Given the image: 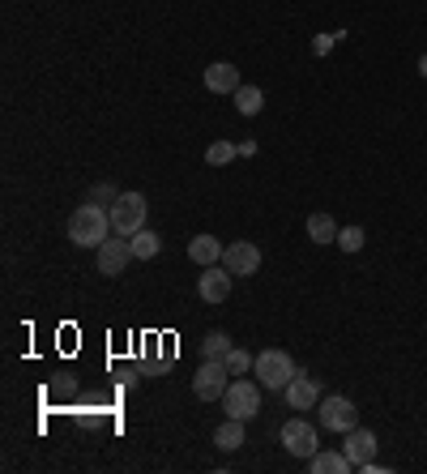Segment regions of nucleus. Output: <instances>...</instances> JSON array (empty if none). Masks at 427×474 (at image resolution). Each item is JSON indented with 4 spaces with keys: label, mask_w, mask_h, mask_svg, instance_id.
I'll return each mask as SVG.
<instances>
[{
    "label": "nucleus",
    "mask_w": 427,
    "mask_h": 474,
    "mask_svg": "<svg viewBox=\"0 0 427 474\" xmlns=\"http://www.w3.org/2000/svg\"><path fill=\"white\" fill-rule=\"evenodd\" d=\"M227 385H231V368H227V359H205L193 376V394L201 402H218V397L227 394Z\"/></svg>",
    "instance_id": "7ed1b4c3"
},
{
    "label": "nucleus",
    "mask_w": 427,
    "mask_h": 474,
    "mask_svg": "<svg viewBox=\"0 0 427 474\" xmlns=\"http://www.w3.org/2000/svg\"><path fill=\"white\" fill-rule=\"evenodd\" d=\"M116 197H120V193L112 188V184H98V188H95V197H90V201L98 205V201H116Z\"/></svg>",
    "instance_id": "b1692460"
},
{
    "label": "nucleus",
    "mask_w": 427,
    "mask_h": 474,
    "mask_svg": "<svg viewBox=\"0 0 427 474\" xmlns=\"http://www.w3.org/2000/svg\"><path fill=\"white\" fill-rule=\"evenodd\" d=\"M107 236H112V214H107L103 205L86 201V205L73 210V218H69V239H73L78 248H98Z\"/></svg>",
    "instance_id": "f257e3e1"
},
{
    "label": "nucleus",
    "mask_w": 427,
    "mask_h": 474,
    "mask_svg": "<svg viewBox=\"0 0 427 474\" xmlns=\"http://www.w3.org/2000/svg\"><path fill=\"white\" fill-rule=\"evenodd\" d=\"M188 257H193L201 270H205V265H218V261H222V244L214 236H197V239H188Z\"/></svg>",
    "instance_id": "2eb2a0df"
},
{
    "label": "nucleus",
    "mask_w": 427,
    "mask_h": 474,
    "mask_svg": "<svg viewBox=\"0 0 427 474\" xmlns=\"http://www.w3.org/2000/svg\"><path fill=\"white\" fill-rule=\"evenodd\" d=\"M364 227H342V231H338V248H342V253H359V248H364Z\"/></svg>",
    "instance_id": "5701e85b"
},
{
    "label": "nucleus",
    "mask_w": 427,
    "mask_h": 474,
    "mask_svg": "<svg viewBox=\"0 0 427 474\" xmlns=\"http://www.w3.org/2000/svg\"><path fill=\"white\" fill-rule=\"evenodd\" d=\"M222 359H227V368H231V376H244V372H248V368H253V363H256V359L248 355L244 346H231V351H227V355H222Z\"/></svg>",
    "instance_id": "4be33fe9"
},
{
    "label": "nucleus",
    "mask_w": 427,
    "mask_h": 474,
    "mask_svg": "<svg viewBox=\"0 0 427 474\" xmlns=\"http://www.w3.org/2000/svg\"><path fill=\"white\" fill-rule=\"evenodd\" d=\"M214 445H218L222 453H235V449L244 445V419H231V415H227V423L214 432Z\"/></svg>",
    "instance_id": "dca6fc26"
},
{
    "label": "nucleus",
    "mask_w": 427,
    "mask_h": 474,
    "mask_svg": "<svg viewBox=\"0 0 427 474\" xmlns=\"http://www.w3.org/2000/svg\"><path fill=\"white\" fill-rule=\"evenodd\" d=\"M253 368H256V380H261L265 389H287L295 376V359L287 355V351H261Z\"/></svg>",
    "instance_id": "20e7f679"
},
{
    "label": "nucleus",
    "mask_w": 427,
    "mask_h": 474,
    "mask_svg": "<svg viewBox=\"0 0 427 474\" xmlns=\"http://www.w3.org/2000/svg\"><path fill=\"white\" fill-rule=\"evenodd\" d=\"M146 197L141 193H120L112 205H107V214H112V231L116 236H124V239H133L141 227H146Z\"/></svg>",
    "instance_id": "f03ea898"
},
{
    "label": "nucleus",
    "mask_w": 427,
    "mask_h": 474,
    "mask_svg": "<svg viewBox=\"0 0 427 474\" xmlns=\"http://www.w3.org/2000/svg\"><path fill=\"white\" fill-rule=\"evenodd\" d=\"M244 81H239V69L235 64H227V60H214L210 69H205V90H214V95H235Z\"/></svg>",
    "instance_id": "ddd939ff"
},
{
    "label": "nucleus",
    "mask_w": 427,
    "mask_h": 474,
    "mask_svg": "<svg viewBox=\"0 0 427 474\" xmlns=\"http://www.w3.org/2000/svg\"><path fill=\"white\" fill-rule=\"evenodd\" d=\"M282 394H287V406H291V411H312V406H321V385H316V376H308V372H295L291 385H287Z\"/></svg>",
    "instance_id": "9b49d317"
},
{
    "label": "nucleus",
    "mask_w": 427,
    "mask_h": 474,
    "mask_svg": "<svg viewBox=\"0 0 427 474\" xmlns=\"http://www.w3.org/2000/svg\"><path fill=\"white\" fill-rule=\"evenodd\" d=\"M227 351H231V337L222 334V329L205 334V342H201V355H205V359H222Z\"/></svg>",
    "instance_id": "aec40b11"
},
{
    "label": "nucleus",
    "mask_w": 427,
    "mask_h": 474,
    "mask_svg": "<svg viewBox=\"0 0 427 474\" xmlns=\"http://www.w3.org/2000/svg\"><path fill=\"white\" fill-rule=\"evenodd\" d=\"M308 470L312 474H347V470H355V466H350V457L342 453V449H330V453L316 449V453L308 457Z\"/></svg>",
    "instance_id": "4468645a"
},
{
    "label": "nucleus",
    "mask_w": 427,
    "mask_h": 474,
    "mask_svg": "<svg viewBox=\"0 0 427 474\" xmlns=\"http://www.w3.org/2000/svg\"><path fill=\"white\" fill-rule=\"evenodd\" d=\"M129 244H133V257H137V261H155V257H158V248H163V236H155L150 227H141V231H137Z\"/></svg>",
    "instance_id": "f3484780"
},
{
    "label": "nucleus",
    "mask_w": 427,
    "mask_h": 474,
    "mask_svg": "<svg viewBox=\"0 0 427 474\" xmlns=\"http://www.w3.org/2000/svg\"><path fill=\"white\" fill-rule=\"evenodd\" d=\"M231 270L218 261V265H205V274L197 278V295L205 299V304H222V299L231 295Z\"/></svg>",
    "instance_id": "9d476101"
},
{
    "label": "nucleus",
    "mask_w": 427,
    "mask_h": 474,
    "mask_svg": "<svg viewBox=\"0 0 427 474\" xmlns=\"http://www.w3.org/2000/svg\"><path fill=\"white\" fill-rule=\"evenodd\" d=\"M321 428L342 432V436H347L350 428H359V411H355V402H350V397H342V394L321 397Z\"/></svg>",
    "instance_id": "423d86ee"
},
{
    "label": "nucleus",
    "mask_w": 427,
    "mask_h": 474,
    "mask_svg": "<svg viewBox=\"0 0 427 474\" xmlns=\"http://www.w3.org/2000/svg\"><path fill=\"white\" fill-rule=\"evenodd\" d=\"M222 265H227L235 278H248L261 270V248H256L253 239H231V244L222 248Z\"/></svg>",
    "instance_id": "6e6552de"
},
{
    "label": "nucleus",
    "mask_w": 427,
    "mask_h": 474,
    "mask_svg": "<svg viewBox=\"0 0 427 474\" xmlns=\"http://www.w3.org/2000/svg\"><path fill=\"white\" fill-rule=\"evenodd\" d=\"M338 231H342V227H333L330 214H312L308 218V239L312 244H338Z\"/></svg>",
    "instance_id": "6ab92c4d"
},
{
    "label": "nucleus",
    "mask_w": 427,
    "mask_h": 474,
    "mask_svg": "<svg viewBox=\"0 0 427 474\" xmlns=\"http://www.w3.org/2000/svg\"><path fill=\"white\" fill-rule=\"evenodd\" d=\"M282 449L291 457H304V462H308V457L321 449V445H316V428H312L308 419H287V423H282Z\"/></svg>",
    "instance_id": "0eeeda50"
},
{
    "label": "nucleus",
    "mask_w": 427,
    "mask_h": 474,
    "mask_svg": "<svg viewBox=\"0 0 427 474\" xmlns=\"http://www.w3.org/2000/svg\"><path fill=\"white\" fill-rule=\"evenodd\" d=\"M235 154H239V146H231V141H214L210 150H205V162H210V167H227Z\"/></svg>",
    "instance_id": "412c9836"
},
{
    "label": "nucleus",
    "mask_w": 427,
    "mask_h": 474,
    "mask_svg": "<svg viewBox=\"0 0 427 474\" xmlns=\"http://www.w3.org/2000/svg\"><path fill=\"white\" fill-rule=\"evenodd\" d=\"M342 453L350 457V466H355V470H372V457H376V436H372L368 428H350Z\"/></svg>",
    "instance_id": "f8f14e48"
},
{
    "label": "nucleus",
    "mask_w": 427,
    "mask_h": 474,
    "mask_svg": "<svg viewBox=\"0 0 427 474\" xmlns=\"http://www.w3.org/2000/svg\"><path fill=\"white\" fill-rule=\"evenodd\" d=\"M231 103H235V112H239V116H256V112L265 107V95H261L256 86H239V90L231 95Z\"/></svg>",
    "instance_id": "a211bd4d"
},
{
    "label": "nucleus",
    "mask_w": 427,
    "mask_h": 474,
    "mask_svg": "<svg viewBox=\"0 0 427 474\" xmlns=\"http://www.w3.org/2000/svg\"><path fill=\"white\" fill-rule=\"evenodd\" d=\"M419 73H423V78H427V56H423V60H419Z\"/></svg>",
    "instance_id": "393cba45"
},
{
    "label": "nucleus",
    "mask_w": 427,
    "mask_h": 474,
    "mask_svg": "<svg viewBox=\"0 0 427 474\" xmlns=\"http://www.w3.org/2000/svg\"><path fill=\"white\" fill-rule=\"evenodd\" d=\"M129 257H133V244L124 236L116 239H103L95 248V261H98V274H107V278H120L124 274V265H129Z\"/></svg>",
    "instance_id": "1a4fd4ad"
},
{
    "label": "nucleus",
    "mask_w": 427,
    "mask_h": 474,
    "mask_svg": "<svg viewBox=\"0 0 427 474\" xmlns=\"http://www.w3.org/2000/svg\"><path fill=\"white\" fill-rule=\"evenodd\" d=\"M222 406H227V415L231 419H248L261 411V380H231L227 385V394H222Z\"/></svg>",
    "instance_id": "39448f33"
}]
</instances>
